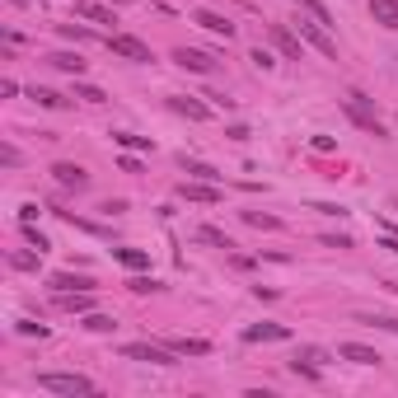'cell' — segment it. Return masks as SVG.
<instances>
[{"label":"cell","mask_w":398,"mask_h":398,"mask_svg":"<svg viewBox=\"0 0 398 398\" xmlns=\"http://www.w3.org/2000/svg\"><path fill=\"white\" fill-rule=\"evenodd\" d=\"M38 389H43V394H62V398H90L94 380H85V375H66V370H43V375H38Z\"/></svg>","instance_id":"obj_1"},{"label":"cell","mask_w":398,"mask_h":398,"mask_svg":"<svg viewBox=\"0 0 398 398\" xmlns=\"http://www.w3.org/2000/svg\"><path fill=\"white\" fill-rule=\"evenodd\" d=\"M342 108H347V118H352L361 132H370V136H389V132H384V122H380V113L370 108V99H366L361 90L347 94V99H342Z\"/></svg>","instance_id":"obj_2"},{"label":"cell","mask_w":398,"mask_h":398,"mask_svg":"<svg viewBox=\"0 0 398 398\" xmlns=\"http://www.w3.org/2000/svg\"><path fill=\"white\" fill-rule=\"evenodd\" d=\"M122 356L127 361H145V366H178V361H173V347H155V342H127L122 347Z\"/></svg>","instance_id":"obj_3"},{"label":"cell","mask_w":398,"mask_h":398,"mask_svg":"<svg viewBox=\"0 0 398 398\" xmlns=\"http://www.w3.org/2000/svg\"><path fill=\"white\" fill-rule=\"evenodd\" d=\"M108 52H113V57H127V62H141V66L155 62V52L141 43V38H132V33H113V38H108Z\"/></svg>","instance_id":"obj_4"},{"label":"cell","mask_w":398,"mask_h":398,"mask_svg":"<svg viewBox=\"0 0 398 398\" xmlns=\"http://www.w3.org/2000/svg\"><path fill=\"white\" fill-rule=\"evenodd\" d=\"M267 38H272V47L286 57V62H305V38L291 33L286 24H267Z\"/></svg>","instance_id":"obj_5"},{"label":"cell","mask_w":398,"mask_h":398,"mask_svg":"<svg viewBox=\"0 0 398 398\" xmlns=\"http://www.w3.org/2000/svg\"><path fill=\"white\" fill-rule=\"evenodd\" d=\"M300 38H305L314 52H323L328 62H337V43H333V33H328V24H319V19H300Z\"/></svg>","instance_id":"obj_6"},{"label":"cell","mask_w":398,"mask_h":398,"mask_svg":"<svg viewBox=\"0 0 398 398\" xmlns=\"http://www.w3.org/2000/svg\"><path fill=\"white\" fill-rule=\"evenodd\" d=\"M52 178H57L66 192H85V187H90V169L71 164V159H57V164H52Z\"/></svg>","instance_id":"obj_7"},{"label":"cell","mask_w":398,"mask_h":398,"mask_svg":"<svg viewBox=\"0 0 398 398\" xmlns=\"http://www.w3.org/2000/svg\"><path fill=\"white\" fill-rule=\"evenodd\" d=\"M178 197H183V201H197V206H215L225 192H220L215 183H201V178H183V183H178Z\"/></svg>","instance_id":"obj_8"},{"label":"cell","mask_w":398,"mask_h":398,"mask_svg":"<svg viewBox=\"0 0 398 398\" xmlns=\"http://www.w3.org/2000/svg\"><path fill=\"white\" fill-rule=\"evenodd\" d=\"M173 62L183 66V71H192V76H211L215 71V57H206V52H197V47H178Z\"/></svg>","instance_id":"obj_9"},{"label":"cell","mask_w":398,"mask_h":398,"mask_svg":"<svg viewBox=\"0 0 398 398\" xmlns=\"http://www.w3.org/2000/svg\"><path fill=\"white\" fill-rule=\"evenodd\" d=\"M192 24H197V29H206V33H215V38H225V43L234 38V24H230L225 15H215V10H192Z\"/></svg>","instance_id":"obj_10"},{"label":"cell","mask_w":398,"mask_h":398,"mask_svg":"<svg viewBox=\"0 0 398 398\" xmlns=\"http://www.w3.org/2000/svg\"><path fill=\"white\" fill-rule=\"evenodd\" d=\"M169 108H173L178 118H187V122H206V118H211V104L187 99V94H173V99H169Z\"/></svg>","instance_id":"obj_11"},{"label":"cell","mask_w":398,"mask_h":398,"mask_svg":"<svg viewBox=\"0 0 398 398\" xmlns=\"http://www.w3.org/2000/svg\"><path fill=\"white\" fill-rule=\"evenodd\" d=\"M244 342H291V328L286 323H248Z\"/></svg>","instance_id":"obj_12"},{"label":"cell","mask_w":398,"mask_h":398,"mask_svg":"<svg viewBox=\"0 0 398 398\" xmlns=\"http://www.w3.org/2000/svg\"><path fill=\"white\" fill-rule=\"evenodd\" d=\"M47 286H52V295L57 291H94V276H85V272H52L47 276Z\"/></svg>","instance_id":"obj_13"},{"label":"cell","mask_w":398,"mask_h":398,"mask_svg":"<svg viewBox=\"0 0 398 398\" xmlns=\"http://www.w3.org/2000/svg\"><path fill=\"white\" fill-rule=\"evenodd\" d=\"M337 356H342V361H352V366H380V361H384L375 347H361V342H342Z\"/></svg>","instance_id":"obj_14"},{"label":"cell","mask_w":398,"mask_h":398,"mask_svg":"<svg viewBox=\"0 0 398 398\" xmlns=\"http://www.w3.org/2000/svg\"><path fill=\"white\" fill-rule=\"evenodd\" d=\"M178 169L187 178H201V183H220V169H211L206 159H192V155H178Z\"/></svg>","instance_id":"obj_15"},{"label":"cell","mask_w":398,"mask_h":398,"mask_svg":"<svg viewBox=\"0 0 398 398\" xmlns=\"http://www.w3.org/2000/svg\"><path fill=\"white\" fill-rule=\"evenodd\" d=\"M76 15L90 19V24H118V15L108 5H99V0H76Z\"/></svg>","instance_id":"obj_16"},{"label":"cell","mask_w":398,"mask_h":398,"mask_svg":"<svg viewBox=\"0 0 398 398\" xmlns=\"http://www.w3.org/2000/svg\"><path fill=\"white\" fill-rule=\"evenodd\" d=\"M57 305L71 309V314H90L94 300H90V291H57Z\"/></svg>","instance_id":"obj_17"},{"label":"cell","mask_w":398,"mask_h":398,"mask_svg":"<svg viewBox=\"0 0 398 398\" xmlns=\"http://www.w3.org/2000/svg\"><path fill=\"white\" fill-rule=\"evenodd\" d=\"M169 347L178 356H211V342H206V337H173Z\"/></svg>","instance_id":"obj_18"},{"label":"cell","mask_w":398,"mask_h":398,"mask_svg":"<svg viewBox=\"0 0 398 398\" xmlns=\"http://www.w3.org/2000/svg\"><path fill=\"white\" fill-rule=\"evenodd\" d=\"M113 258L122 262L127 272H145L150 267V253H141V248H113Z\"/></svg>","instance_id":"obj_19"},{"label":"cell","mask_w":398,"mask_h":398,"mask_svg":"<svg viewBox=\"0 0 398 398\" xmlns=\"http://www.w3.org/2000/svg\"><path fill=\"white\" fill-rule=\"evenodd\" d=\"M370 15L384 29H398V0H370Z\"/></svg>","instance_id":"obj_20"},{"label":"cell","mask_w":398,"mask_h":398,"mask_svg":"<svg viewBox=\"0 0 398 398\" xmlns=\"http://www.w3.org/2000/svg\"><path fill=\"white\" fill-rule=\"evenodd\" d=\"M47 62H52V66H57V71H66V76H85V62H80V57H76V52H52V57H47Z\"/></svg>","instance_id":"obj_21"},{"label":"cell","mask_w":398,"mask_h":398,"mask_svg":"<svg viewBox=\"0 0 398 398\" xmlns=\"http://www.w3.org/2000/svg\"><path fill=\"white\" fill-rule=\"evenodd\" d=\"M80 328H90V333H113V328H118V319H113V314L90 309V314H80Z\"/></svg>","instance_id":"obj_22"},{"label":"cell","mask_w":398,"mask_h":398,"mask_svg":"<svg viewBox=\"0 0 398 398\" xmlns=\"http://www.w3.org/2000/svg\"><path fill=\"white\" fill-rule=\"evenodd\" d=\"M197 239H206V244H215V248H225V253H234V248H239V244L230 239V234H225V230H215V225H201Z\"/></svg>","instance_id":"obj_23"},{"label":"cell","mask_w":398,"mask_h":398,"mask_svg":"<svg viewBox=\"0 0 398 398\" xmlns=\"http://www.w3.org/2000/svg\"><path fill=\"white\" fill-rule=\"evenodd\" d=\"M29 99H33L38 108H66V99H62L57 90H47V85H33V90H29Z\"/></svg>","instance_id":"obj_24"},{"label":"cell","mask_w":398,"mask_h":398,"mask_svg":"<svg viewBox=\"0 0 398 398\" xmlns=\"http://www.w3.org/2000/svg\"><path fill=\"white\" fill-rule=\"evenodd\" d=\"M113 145H122V150H155L150 136H132V132H113Z\"/></svg>","instance_id":"obj_25"},{"label":"cell","mask_w":398,"mask_h":398,"mask_svg":"<svg viewBox=\"0 0 398 398\" xmlns=\"http://www.w3.org/2000/svg\"><path fill=\"white\" fill-rule=\"evenodd\" d=\"M356 323H370V328H384V333H398V319L394 314H352Z\"/></svg>","instance_id":"obj_26"},{"label":"cell","mask_w":398,"mask_h":398,"mask_svg":"<svg viewBox=\"0 0 398 398\" xmlns=\"http://www.w3.org/2000/svg\"><path fill=\"white\" fill-rule=\"evenodd\" d=\"M244 220L253 230H281V220H276V215H262V211H244Z\"/></svg>","instance_id":"obj_27"},{"label":"cell","mask_w":398,"mask_h":398,"mask_svg":"<svg viewBox=\"0 0 398 398\" xmlns=\"http://www.w3.org/2000/svg\"><path fill=\"white\" fill-rule=\"evenodd\" d=\"M38 258H43V253H10V267H15V272H38Z\"/></svg>","instance_id":"obj_28"},{"label":"cell","mask_w":398,"mask_h":398,"mask_svg":"<svg viewBox=\"0 0 398 398\" xmlns=\"http://www.w3.org/2000/svg\"><path fill=\"white\" fill-rule=\"evenodd\" d=\"M76 99H85V104H104L108 94L99 90V85H85V80H76Z\"/></svg>","instance_id":"obj_29"},{"label":"cell","mask_w":398,"mask_h":398,"mask_svg":"<svg viewBox=\"0 0 398 398\" xmlns=\"http://www.w3.org/2000/svg\"><path fill=\"white\" fill-rule=\"evenodd\" d=\"M24 239H29V248H38V253H47V248H52V239H47L38 225H24Z\"/></svg>","instance_id":"obj_30"},{"label":"cell","mask_w":398,"mask_h":398,"mask_svg":"<svg viewBox=\"0 0 398 398\" xmlns=\"http://www.w3.org/2000/svg\"><path fill=\"white\" fill-rule=\"evenodd\" d=\"M127 291L150 295V291H159V281H155V276H132V281H127Z\"/></svg>","instance_id":"obj_31"},{"label":"cell","mask_w":398,"mask_h":398,"mask_svg":"<svg viewBox=\"0 0 398 398\" xmlns=\"http://www.w3.org/2000/svg\"><path fill=\"white\" fill-rule=\"evenodd\" d=\"M15 333H24V337H47V323H33V319H15Z\"/></svg>","instance_id":"obj_32"},{"label":"cell","mask_w":398,"mask_h":398,"mask_svg":"<svg viewBox=\"0 0 398 398\" xmlns=\"http://www.w3.org/2000/svg\"><path fill=\"white\" fill-rule=\"evenodd\" d=\"M62 38H71V43H94L90 29H76V24H62Z\"/></svg>","instance_id":"obj_33"},{"label":"cell","mask_w":398,"mask_h":398,"mask_svg":"<svg viewBox=\"0 0 398 398\" xmlns=\"http://www.w3.org/2000/svg\"><path fill=\"white\" fill-rule=\"evenodd\" d=\"M248 62L258 66V71H272V66H276V57H272V52H262V47H253V57H248Z\"/></svg>","instance_id":"obj_34"},{"label":"cell","mask_w":398,"mask_h":398,"mask_svg":"<svg viewBox=\"0 0 398 398\" xmlns=\"http://www.w3.org/2000/svg\"><path fill=\"white\" fill-rule=\"evenodd\" d=\"M300 361H314V366H323V361H328V352H323V347H300Z\"/></svg>","instance_id":"obj_35"},{"label":"cell","mask_w":398,"mask_h":398,"mask_svg":"<svg viewBox=\"0 0 398 398\" xmlns=\"http://www.w3.org/2000/svg\"><path fill=\"white\" fill-rule=\"evenodd\" d=\"M0 164H5V169H15V164H19V150H15V145H10V141L0 145Z\"/></svg>","instance_id":"obj_36"},{"label":"cell","mask_w":398,"mask_h":398,"mask_svg":"<svg viewBox=\"0 0 398 398\" xmlns=\"http://www.w3.org/2000/svg\"><path fill=\"white\" fill-rule=\"evenodd\" d=\"M33 220H38V201H24L19 206V225H33Z\"/></svg>","instance_id":"obj_37"},{"label":"cell","mask_w":398,"mask_h":398,"mask_svg":"<svg viewBox=\"0 0 398 398\" xmlns=\"http://www.w3.org/2000/svg\"><path fill=\"white\" fill-rule=\"evenodd\" d=\"M323 244L328 248H352V239H347V234H323Z\"/></svg>","instance_id":"obj_38"},{"label":"cell","mask_w":398,"mask_h":398,"mask_svg":"<svg viewBox=\"0 0 398 398\" xmlns=\"http://www.w3.org/2000/svg\"><path fill=\"white\" fill-rule=\"evenodd\" d=\"M118 164H122V173H141V159H136V155H122Z\"/></svg>","instance_id":"obj_39"},{"label":"cell","mask_w":398,"mask_h":398,"mask_svg":"<svg viewBox=\"0 0 398 398\" xmlns=\"http://www.w3.org/2000/svg\"><path fill=\"white\" fill-rule=\"evenodd\" d=\"M314 211H319V215H347L342 206H333V201H314Z\"/></svg>","instance_id":"obj_40"},{"label":"cell","mask_w":398,"mask_h":398,"mask_svg":"<svg viewBox=\"0 0 398 398\" xmlns=\"http://www.w3.org/2000/svg\"><path fill=\"white\" fill-rule=\"evenodd\" d=\"M0 94H5V99H15V94H19V80L5 76V80H0Z\"/></svg>","instance_id":"obj_41"},{"label":"cell","mask_w":398,"mask_h":398,"mask_svg":"<svg viewBox=\"0 0 398 398\" xmlns=\"http://www.w3.org/2000/svg\"><path fill=\"white\" fill-rule=\"evenodd\" d=\"M380 248H389V253H398V239H380Z\"/></svg>","instance_id":"obj_42"},{"label":"cell","mask_w":398,"mask_h":398,"mask_svg":"<svg viewBox=\"0 0 398 398\" xmlns=\"http://www.w3.org/2000/svg\"><path fill=\"white\" fill-rule=\"evenodd\" d=\"M15 5H24V0H15Z\"/></svg>","instance_id":"obj_43"}]
</instances>
